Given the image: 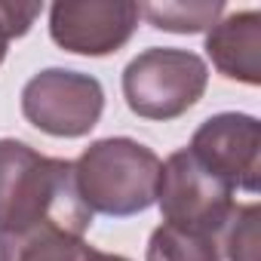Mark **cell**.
Wrapping results in <instances>:
<instances>
[{
    "instance_id": "6da1fadb",
    "label": "cell",
    "mask_w": 261,
    "mask_h": 261,
    "mask_svg": "<svg viewBox=\"0 0 261 261\" xmlns=\"http://www.w3.org/2000/svg\"><path fill=\"white\" fill-rule=\"evenodd\" d=\"M56 224L83 237L92 212L80 200L74 163L37 154L31 145L0 139V233Z\"/></svg>"
},
{
    "instance_id": "7a4b0ae2",
    "label": "cell",
    "mask_w": 261,
    "mask_h": 261,
    "mask_svg": "<svg viewBox=\"0 0 261 261\" xmlns=\"http://www.w3.org/2000/svg\"><path fill=\"white\" fill-rule=\"evenodd\" d=\"M160 166V157L133 139H101L80 154L74 178L89 212L129 218L157 203Z\"/></svg>"
},
{
    "instance_id": "3957f363",
    "label": "cell",
    "mask_w": 261,
    "mask_h": 261,
    "mask_svg": "<svg viewBox=\"0 0 261 261\" xmlns=\"http://www.w3.org/2000/svg\"><path fill=\"white\" fill-rule=\"evenodd\" d=\"M209 83V68L197 53L151 46L123 71V98L145 120H175L191 111Z\"/></svg>"
},
{
    "instance_id": "277c9868",
    "label": "cell",
    "mask_w": 261,
    "mask_h": 261,
    "mask_svg": "<svg viewBox=\"0 0 261 261\" xmlns=\"http://www.w3.org/2000/svg\"><path fill=\"white\" fill-rule=\"evenodd\" d=\"M157 203L163 212V224L218 237L224 221L233 212V188L212 175L188 148L169 154L160 166Z\"/></svg>"
},
{
    "instance_id": "5b68a950",
    "label": "cell",
    "mask_w": 261,
    "mask_h": 261,
    "mask_svg": "<svg viewBox=\"0 0 261 261\" xmlns=\"http://www.w3.org/2000/svg\"><path fill=\"white\" fill-rule=\"evenodd\" d=\"M105 111L101 83L80 71L46 68L22 89V114L31 126L56 139L89 136Z\"/></svg>"
},
{
    "instance_id": "8992f818",
    "label": "cell",
    "mask_w": 261,
    "mask_h": 261,
    "mask_svg": "<svg viewBox=\"0 0 261 261\" xmlns=\"http://www.w3.org/2000/svg\"><path fill=\"white\" fill-rule=\"evenodd\" d=\"M139 25V4L129 0H59L49 10L53 40L77 56L117 53Z\"/></svg>"
},
{
    "instance_id": "52a82bcc",
    "label": "cell",
    "mask_w": 261,
    "mask_h": 261,
    "mask_svg": "<svg viewBox=\"0 0 261 261\" xmlns=\"http://www.w3.org/2000/svg\"><path fill=\"white\" fill-rule=\"evenodd\" d=\"M188 151L224 185L246 194L258 191L261 172V126L249 114L209 117L188 145Z\"/></svg>"
},
{
    "instance_id": "ba28073f",
    "label": "cell",
    "mask_w": 261,
    "mask_h": 261,
    "mask_svg": "<svg viewBox=\"0 0 261 261\" xmlns=\"http://www.w3.org/2000/svg\"><path fill=\"white\" fill-rule=\"evenodd\" d=\"M206 53L218 74L249 86L261 83V16L255 10L215 22L206 34Z\"/></svg>"
},
{
    "instance_id": "9c48e42d",
    "label": "cell",
    "mask_w": 261,
    "mask_h": 261,
    "mask_svg": "<svg viewBox=\"0 0 261 261\" xmlns=\"http://www.w3.org/2000/svg\"><path fill=\"white\" fill-rule=\"evenodd\" d=\"M92 246L56 224L0 233V261H86Z\"/></svg>"
},
{
    "instance_id": "30bf717a",
    "label": "cell",
    "mask_w": 261,
    "mask_h": 261,
    "mask_svg": "<svg viewBox=\"0 0 261 261\" xmlns=\"http://www.w3.org/2000/svg\"><path fill=\"white\" fill-rule=\"evenodd\" d=\"M148 261H221L218 237L160 224L151 233Z\"/></svg>"
},
{
    "instance_id": "8fae6325",
    "label": "cell",
    "mask_w": 261,
    "mask_h": 261,
    "mask_svg": "<svg viewBox=\"0 0 261 261\" xmlns=\"http://www.w3.org/2000/svg\"><path fill=\"white\" fill-rule=\"evenodd\" d=\"M224 13V4H145L139 16H145L154 28L172 34H197L212 28Z\"/></svg>"
},
{
    "instance_id": "7c38bea8",
    "label": "cell",
    "mask_w": 261,
    "mask_h": 261,
    "mask_svg": "<svg viewBox=\"0 0 261 261\" xmlns=\"http://www.w3.org/2000/svg\"><path fill=\"white\" fill-rule=\"evenodd\" d=\"M218 233V249L227 261H258V203L233 206Z\"/></svg>"
},
{
    "instance_id": "4fadbf2b",
    "label": "cell",
    "mask_w": 261,
    "mask_h": 261,
    "mask_svg": "<svg viewBox=\"0 0 261 261\" xmlns=\"http://www.w3.org/2000/svg\"><path fill=\"white\" fill-rule=\"evenodd\" d=\"M40 4H0V65L7 59V46L13 37L28 34L31 22L40 16Z\"/></svg>"
},
{
    "instance_id": "5bb4252c",
    "label": "cell",
    "mask_w": 261,
    "mask_h": 261,
    "mask_svg": "<svg viewBox=\"0 0 261 261\" xmlns=\"http://www.w3.org/2000/svg\"><path fill=\"white\" fill-rule=\"evenodd\" d=\"M86 261H129V258H123V255H108V252H98V249H89Z\"/></svg>"
}]
</instances>
